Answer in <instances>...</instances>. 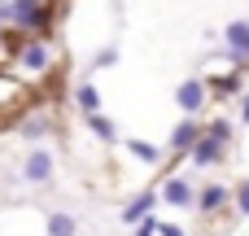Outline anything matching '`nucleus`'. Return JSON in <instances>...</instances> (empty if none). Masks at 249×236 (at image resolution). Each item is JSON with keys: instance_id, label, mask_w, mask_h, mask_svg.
I'll return each instance as SVG.
<instances>
[{"instance_id": "nucleus-3", "label": "nucleus", "mask_w": 249, "mask_h": 236, "mask_svg": "<svg viewBox=\"0 0 249 236\" xmlns=\"http://www.w3.org/2000/svg\"><path fill=\"white\" fill-rule=\"evenodd\" d=\"M48 61H53L48 39H31V44H22V48H18V66H22V70H44Z\"/></svg>"}, {"instance_id": "nucleus-2", "label": "nucleus", "mask_w": 249, "mask_h": 236, "mask_svg": "<svg viewBox=\"0 0 249 236\" xmlns=\"http://www.w3.org/2000/svg\"><path fill=\"white\" fill-rule=\"evenodd\" d=\"M22 180L26 184H48L53 180V153L48 149H31L26 162H22Z\"/></svg>"}, {"instance_id": "nucleus-20", "label": "nucleus", "mask_w": 249, "mask_h": 236, "mask_svg": "<svg viewBox=\"0 0 249 236\" xmlns=\"http://www.w3.org/2000/svg\"><path fill=\"white\" fill-rule=\"evenodd\" d=\"M114 61H118V48H105V53L96 57V66H114Z\"/></svg>"}, {"instance_id": "nucleus-6", "label": "nucleus", "mask_w": 249, "mask_h": 236, "mask_svg": "<svg viewBox=\"0 0 249 236\" xmlns=\"http://www.w3.org/2000/svg\"><path fill=\"white\" fill-rule=\"evenodd\" d=\"M162 201H171V206H197V193H193V184H188V180L171 175V180L162 184Z\"/></svg>"}, {"instance_id": "nucleus-12", "label": "nucleus", "mask_w": 249, "mask_h": 236, "mask_svg": "<svg viewBox=\"0 0 249 236\" xmlns=\"http://www.w3.org/2000/svg\"><path fill=\"white\" fill-rule=\"evenodd\" d=\"M127 153H131V158H140V162H149V166H153V162H162V149H158V145H149V140H127Z\"/></svg>"}, {"instance_id": "nucleus-7", "label": "nucleus", "mask_w": 249, "mask_h": 236, "mask_svg": "<svg viewBox=\"0 0 249 236\" xmlns=\"http://www.w3.org/2000/svg\"><path fill=\"white\" fill-rule=\"evenodd\" d=\"M197 140H201V131H197V123H193V118H184V123L171 131V149H175V153H193V145H197Z\"/></svg>"}, {"instance_id": "nucleus-18", "label": "nucleus", "mask_w": 249, "mask_h": 236, "mask_svg": "<svg viewBox=\"0 0 249 236\" xmlns=\"http://www.w3.org/2000/svg\"><path fill=\"white\" fill-rule=\"evenodd\" d=\"M214 88H219V92H241V79H236V74H223Z\"/></svg>"}, {"instance_id": "nucleus-13", "label": "nucleus", "mask_w": 249, "mask_h": 236, "mask_svg": "<svg viewBox=\"0 0 249 236\" xmlns=\"http://www.w3.org/2000/svg\"><path fill=\"white\" fill-rule=\"evenodd\" d=\"M48 127H53V118H48V114H35V118H26V123H22V136H26V140H35V136H44Z\"/></svg>"}, {"instance_id": "nucleus-8", "label": "nucleus", "mask_w": 249, "mask_h": 236, "mask_svg": "<svg viewBox=\"0 0 249 236\" xmlns=\"http://www.w3.org/2000/svg\"><path fill=\"white\" fill-rule=\"evenodd\" d=\"M223 39H228V48H232L236 57H249V22H228Z\"/></svg>"}, {"instance_id": "nucleus-17", "label": "nucleus", "mask_w": 249, "mask_h": 236, "mask_svg": "<svg viewBox=\"0 0 249 236\" xmlns=\"http://www.w3.org/2000/svg\"><path fill=\"white\" fill-rule=\"evenodd\" d=\"M158 232H162V219H153V215L136 223V236H158Z\"/></svg>"}, {"instance_id": "nucleus-9", "label": "nucleus", "mask_w": 249, "mask_h": 236, "mask_svg": "<svg viewBox=\"0 0 249 236\" xmlns=\"http://www.w3.org/2000/svg\"><path fill=\"white\" fill-rule=\"evenodd\" d=\"M197 206H201L206 215H214L219 206H228V188H223V184H206L201 197H197Z\"/></svg>"}, {"instance_id": "nucleus-11", "label": "nucleus", "mask_w": 249, "mask_h": 236, "mask_svg": "<svg viewBox=\"0 0 249 236\" xmlns=\"http://www.w3.org/2000/svg\"><path fill=\"white\" fill-rule=\"evenodd\" d=\"M74 101H79L83 114H101V92H96L92 83H79V88H74Z\"/></svg>"}, {"instance_id": "nucleus-1", "label": "nucleus", "mask_w": 249, "mask_h": 236, "mask_svg": "<svg viewBox=\"0 0 249 236\" xmlns=\"http://www.w3.org/2000/svg\"><path fill=\"white\" fill-rule=\"evenodd\" d=\"M0 18L13 22V26H22V31H35V26H48L53 22V9H44L39 0H9L0 9Z\"/></svg>"}, {"instance_id": "nucleus-5", "label": "nucleus", "mask_w": 249, "mask_h": 236, "mask_svg": "<svg viewBox=\"0 0 249 236\" xmlns=\"http://www.w3.org/2000/svg\"><path fill=\"white\" fill-rule=\"evenodd\" d=\"M193 166H214V162H223V140H214V136H201L197 145H193Z\"/></svg>"}, {"instance_id": "nucleus-4", "label": "nucleus", "mask_w": 249, "mask_h": 236, "mask_svg": "<svg viewBox=\"0 0 249 236\" xmlns=\"http://www.w3.org/2000/svg\"><path fill=\"white\" fill-rule=\"evenodd\" d=\"M175 101H179L184 114H197V109L206 105V83H201V79H184V83L175 88Z\"/></svg>"}, {"instance_id": "nucleus-21", "label": "nucleus", "mask_w": 249, "mask_h": 236, "mask_svg": "<svg viewBox=\"0 0 249 236\" xmlns=\"http://www.w3.org/2000/svg\"><path fill=\"white\" fill-rule=\"evenodd\" d=\"M162 236H184V228H175V223H162Z\"/></svg>"}, {"instance_id": "nucleus-22", "label": "nucleus", "mask_w": 249, "mask_h": 236, "mask_svg": "<svg viewBox=\"0 0 249 236\" xmlns=\"http://www.w3.org/2000/svg\"><path fill=\"white\" fill-rule=\"evenodd\" d=\"M241 118H245V123H249V92H245V96H241Z\"/></svg>"}, {"instance_id": "nucleus-19", "label": "nucleus", "mask_w": 249, "mask_h": 236, "mask_svg": "<svg viewBox=\"0 0 249 236\" xmlns=\"http://www.w3.org/2000/svg\"><path fill=\"white\" fill-rule=\"evenodd\" d=\"M236 206L249 215V184H241V188H236Z\"/></svg>"}, {"instance_id": "nucleus-10", "label": "nucleus", "mask_w": 249, "mask_h": 236, "mask_svg": "<svg viewBox=\"0 0 249 236\" xmlns=\"http://www.w3.org/2000/svg\"><path fill=\"white\" fill-rule=\"evenodd\" d=\"M153 201H158V193H140L127 210H123V219L127 223H140V219H149V210H153Z\"/></svg>"}, {"instance_id": "nucleus-14", "label": "nucleus", "mask_w": 249, "mask_h": 236, "mask_svg": "<svg viewBox=\"0 0 249 236\" xmlns=\"http://www.w3.org/2000/svg\"><path fill=\"white\" fill-rule=\"evenodd\" d=\"M83 118H88V127H92L101 140H114V136H118V131H114V123H109L105 114H83Z\"/></svg>"}, {"instance_id": "nucleus-15", "label": "nucleus", "mask_w": 249, "mask_h": 236, "mask_svg": "<svg viewBox=\"0 0 249 236\" xmlns=\"http://www.w3.org/2000/svg\"><path fill=\"white\" fill-rule=\"evenodd\" d=\"M48 236H74V219L70 215H48Z\"/></svg>"}, {"instance_id": "nucleus-16", "label": "nucleus", "mask_w": 249, "mask_h": 236, "mask_svg": "<svg viewBox=\"0 0 249 236\" xmlns=\"http://www.w3.org/2000/svg\"><path fill=\"white\" fill-rule=\"evenodd\" d=\"M206 136H214V140H223V145H228V140H232V123H228V118H214Z\"/></svg>"}]
</instances>
